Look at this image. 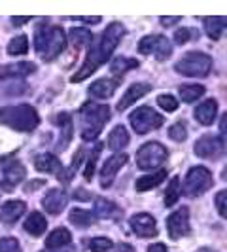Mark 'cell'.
Wrapping results in <instances>:
<instances>
[{
	"mask_svg": "<svg viewBox=\"0 0 227 252\" xmlns=\"http://www.w3.org/2000/svg\"><path fill=\"white\" fill-rule=\"evenodd\" d=\"M123 34H125V27L121 25V23H110V25L106 27V31L102 32V36L99 38V40H95V44H93L91 50L87 51V57L84 59L82 68L72 76V82H74V84L84 82V80L89 78L99 66H102L106 61H110L114 50L117 48V44H119V40L123 38Z\"/></svg>",
	"mask_w": 227,
	"mask_h": 252,
	"instance_id": "cell-1",
	"label": "cell"
},
{
	"mask_svg": "<svg viewBox=\"0 0 227 252\" xmlns=\"http://www.w3.org/2000/svg\"><path fill=\"white\" fill-rule=\"evenodd\" d=\"M66 46V34L61 27L44 25L34 32V50L42 61H53Z\"/></svg>",
	"mask_w": 227,
	"mask_h": 252,
	"instance_id": "cell-2",
	"label": "cell"
},
{
	"mask_svg": "<svg viewBox=\"0 0 227 252\" xmlns=\"http://www.w3.org/2000/svg\"><path fill=\"white\" fill-rule=\"evenodd\" d=\"M82 139L95 140L110 120V106L99 102H85L82 106Z\"/></svg>",
	"mask_w": 227,
	"mask_h": 252,
	"instance_id": "cell-3",
	"label": "cell"
},
{
	"mask_svg": "<svg viewBox=\"0 0 227 252\" xmlns=\"http://www.w3.org/2000/svg\"><path fill=\"white\" fill-rule=\"evenodd\" d=\"M0 122L15 131H34L40 124V116L30 104H12L0 110Z\"/></svg>",
	"mask_w": 227,
	"mask_h": 252,
	"instance_id": "cell-4",
	"label": "cell"
},
{
	"mask_svg": "<svg viewBox=\"0 0 227 252\" xmlns=\"http://www.w3.org/2000/svg\"><path fill=\"white\" fill-rule=\"evenodd\" d=\"M210 68H212L210 55L201 53V51H189L174 64V70L178 74L193 76V78H204L210 72Z\"/></svg>",
	"mask_w": 227,
	"mask_h": 252,
	"instance_id": "cell-5",
	"label": "cell"
},
{
	"mask_svg": "<svg viewBox=\"0 0 227 252\" xmlns=\"http://www.w3.org/2000/svg\"><path fill=\"white\" fill-rule=\"evenodd\" d=\"M212 184H214V180H212L210 171L197 165V167H191L188 171L186 182L182 186V191L188 197H199L201 193H204V191H208V189L212 188Z\"/></svg>",
	"mask_w": 227,
	"mask_h": 252,
	"instance_id": "cell-6",
	"label": "cell"
},
{
	"mask_svg": "<svg viewBox=\"0 0 227 252\" xmlns=\"http://www.w3.org/2000/svg\"><path fill=\"white\" fill-rule=\"evenodd\" d=\"M167 158H169V152L163 144L146 142L137 152V165L142 171H151V169H159L167 161Z\"/></svg>",
	"mask_w": 227,
	"mask_h": 252,
	"instance_id": "cell-7",
	"label": "cell"
},
{
	"mask_svg": "<svg viewBox=\"0 0 227 252\" xmlns=\"http://www.w3.org/2000/svg\"><path fill=\"white\" fill-rule=\"evenodd\" d=\"M129 122H131V127L135 129V133L146 135V133H150V131L159 129V127L163 126L165 120L161 114L155 112L150 106H140V108H137L135 112L131 114Z\"/></svg>",
	"mask_w": 227,
	"mask_h": 252,
	"instance_id": "cell-8",
	"label": "cell"
},
{
	"mask_svg": "<svg viewBox=\"0 0 227 252\" xmlns=\"http://www.w3.org/2000/svg\"><path fill=\"white\" fill-rule=\"evenodd\" d=\"M139 53L155 55L157 61H165V59L170 57L172 46H170V40L163 34H150V36H144L139 42Z\"/></svg>",
	"mask_w": 227,
	"mask_h": 252,
	"instance_id": "cell-9",
	"label": "cell"
},
{
	"mask_svg": "<svg viewBox=\"0 0 227 252\" xmlns=\"http://www.w3.org/2000/svg\"><path fill=\"white\" fill-rule=\"evenodd\" d=\"M167 229L170 239H182L189 233V209L180 207L167 218Z\"/></svg>",
	"mask_w": 227,
	"mask_h": 252,
	"instance_id": "cell-10",
	"label": "cell"
},
{
	"mask_svg": "<svg viewBox=\"0 0 227 252\" xmlns=\"http://www.w3.org/2000/svg\"><path fill=\"white\" fill-rule=\"evenodd\" d=\"M193 150H195V156H199V158L218 159L224 154V142L218 140L216 137H212V135H204V137H201L195 142Z\"/></svg>",
	"mask_w": 227,
	"mask_h": 252,
	"instance_id": "cell-11",
	"label": "cell"
},
{
	"mask_svg": "<svg viewBox=\"0 0 227 252\" xmlns=\"http://www.w3.org/2000/svg\"><path fill=\"white\" fill-rule=\"evenodd\" d=\"M25 175H27L25 167L19 163V161L6 163L4 169H2V189L4 191H13V189L23 182Z\"/></svg>",
	"mask_w": 227,
	"mask_h": 252,
	"instance_id": "cell-12",
	"label": "cell"
},
{
	"mask_svg": "<svg viewBox=\"0 0 227 252\" xmlns=\"http://www.w3.org/2000/svg\"><path fill=\"white\" fill-rule=\"evenodd\" d=\"M129 161L127 154H114L112 158H108L101 169V184L102 188H110L114 177L119 173V169Z\"/></svg>",
	"mask_w": 227,
	"mask_h": 252,
	"instance_id": "cell-13",
	"label": "cell"
},
{
	"mask_svg": "<svg viewBox=\"0 0 227 252\" xmlns=\"http://www.w3.org/2000/svg\"><path fill=\"white\" fill-rule=\"evenodd\" d=\"M131 229H133L139 237H144V239L155 237L157 231H159L155 220H153V216L146 215V213H140V215H135L131 218Z\"/></svg>",
	"mask_w": 227,
	"mask_h": 252,
	"instance_id": "cell-14",
	"label": "cell"
},
{
	"mask_svg": "<svg viewBox=\"0 0 227 252\" xmlns=\"http://www.w3.org/2000/svg\"><path fill=\"white\" fill-rule=\"evenodd\" d=\"M66 203H68V195H66L61 188H53L44 195V199H42V207H44L50 215L57 216V215H61V213H63V209L66 207Z\"/></svg>",
	"mask_w": 227,
	"mask_h": 252,
	"instance_id": "cell-15",
	"label": "cell"
},
{
	"mask_svg": "<svg viewBox=\"0 0 227 252\" xmlns=\"http://www.w3.org/2000/svg\"><path fill=\"white\" fill-rule=\"evenodd\" d=\"M27 211V203L25 201H8L2 205V209H0V222L2 224H8V226H12L15 224L21 216L25 215Z\"/></svg>",
	"mask_w": 227,
	"mask_h": 252,
	"instance_id": "cell-16",
	"label": "cell"
},
{
	"mask_svg": "<svg viewBox=\"0 0 227 252\" xmlns=\"http://www.w3.org/2000/svg\"><path fill=\"white\" fill-rule=\"evenodd\" d=\"M119 86V80H114V78H101L97 82H93L89 86V95L95 97V99H108L112 97L114 91Z\"/></svg>",
	"mask_w": 227,
	"mask_h": 252,
	"instance_id": "cell-17",
	"label": "cell"
},
{
	"mask_svg": "<svg viewBox=\"0 0 227 252\" xmlns=\"http://www.w3.org/2000/svg\"><path fill=\"white\" fill-rule=\"evenodd\" d=\"M150 86L148 84H133L131 88L127 89V93L119 99V102H117V110L119 112H123V110H127L131 104H135V102L139 101V99H142L144 95H148L150 93Z\"/></svg>",
	"mask_w": 227,
	"mask_h": 252,
	"instance_id": "cell-18",
	"label": "cell"
},
{
	"mask_svg": "<svg viewBox=\"0 0 227 252\" xmlns=\"http://www.w3.org/2000/svg\"><path fill=\"white\" fill-rule=\"evenodd\" d=\"M36 70V64L28 63V61H21V63H13L6 64V66H0V78H23L27 74H32Z\"/></svg>",
	"mask_w": 227,
	"mask_h": 252,
	"instance_id": "cell-19",
	"label": "cell"
},
{
	"mask_svg": "<svg viewBox=\"0 0 227 252\" xmlns=\"http://www.w3.org/2000/svg\"><path fill=\"white\" fill-rule=\"evenodd\" d=\"M93 209H95V216L104 218V220L119 218V215H121L119 207L114 201H110V199H106V197H97L95 203H93Z\"/></svg>",
	"mask_w": 227,
	"mask_h": 252,
	"instance_id": "cell-20",
	"label": "cell"
},
{
	"mask_svg": "<svg viewBox=\"0 0 227 252\" xmlns=\"http://www.w3.org/2000/svg\"><path fill=\"white\" fill-rule=\"evenodd\" d=\"M216 114H218V102L214 99H206L195 108V118L202 126H210L216 120Z\"/></svg>",
	"mask_w": 227,
	"mask_h": 252,
	"instance_id": "cell-21",
	"label": "cell"
},
{
	"mask_svg": "<svg viewBox=\"0 0 227 252\" xmlns=\"http://www.w3.org/2000/svg\"><path fill=\"white\" fill-rule=\"evenodd\" d=\"M34 165H36L38 171L50 173V175H53V173L59 175L63 171V165H61V161L53 154H40L36 159H34Z\"/></svg>",
	"mask_w": 227,
	"mask_h": 252,
	"instance_id": "cell-22",
	"label": "cell"
},
{
	"mask_svg": "<svg viewBox=\"0 0 227 252\" xmlns=\"http://www.w3.org/2000/svg\"><path fill=\"white\" fill-rule=\"evenodd\" d=\"M204 31L212 40H220L226 31V17L224 15H208L204 17Z\"/></svg>",
	"mask_w": 227,
	"mask_h": 252,
	"instance_id": "cell-23",
	"label": "cell"
},
{
	"mask_svg": "<svg viewBox=\"0 0 227 252\" xmlns=\"http://www.w3.org/2000/svg\"><path fill=\"white\" fill-rule=\"evenodd\" d=\"M59 129H61V142H59V150H63L66 148L68 144H70V140H72V120H70V116L66 112H61L57 116V122H55Z\"/></svg>",
	"mask_w": 227,
	"mask_h": 252,
	"instance_id": "cell-24",
	"label": "cell"
},
{
	"mask_svg": "<svg viewBox=\"0 0 227 252\" xmlns=\"http://www.w3.org/2000/svg\"><path fill=\"white\" fill-rule=\"evenodd\" d=\"M70 241H72V233L66 227H57V229H53V233L48 235L46 245H48V249H61V247H68Z\"/></svg>",
	"mask_w": 227,
	"mask_h": 252,
	"instance_id": "cell-25",
	"label": "cell"
},
{
	"mask_svg": "<svg viewBox=\"0 0 227 252\" xmlns=\"http://www.w3.org/2000/svg\"><path fill=\"white\" fill-rule=\"evenodd\" d=\"M129 144V133L123 126L114 127V131L108 137V146L112 148L114 152H121Z\"/></svg>",
	"mask_w": 227,
	"mask_h": 252,
	"instance_id": "cell-26",
	"label": "cell"
},
{
	"mask_svg": "<svg viewBox=\"0 0 227 252\" xmlns=\"http://www.w3.org/2000/svg\"><path fill=\"white\" fill-rule=\"evenodd\" d=\"M165 178H167V171H157L153 175H146V177L139 178L137 184H135V188L139 189V191H148V189L157 188Z\"/></svg>",
	"mask_w": 227,
	"mask_h": 252,
	"instance_id": "cell-27",
	"label": "cell"
},
{
	"mask_svg": "<svg viewBox=\"0 0 227 252\" xmlns=\"http://www.w3.org/2000/svg\"><path fill=\"white\" fill-rule=\"evenodd\" d=\"M46 227H48V222H46V218L40 215V213H32L25 220V229L30 235H34V237L42 235L46 231Z\"/></svg>",
	"mask_w": 227,
	"mask_h": 252,
	"instance_id": "cell-28",
	"label": "cell"
},
{
	"mask_svg": "<svg viewBox=\"0 0 227 252\" xmlns=\"http://www.w3.org/2000/svg\"><path fill=\"white\" fill-rule=\"evenodd\" d=\"M68 40L74 44L76 48H82V46H87L93 40V36H91V31L85 27H72L68 31Z\"/></svg>",
	"mask_w": 227,
	"mask_h": 252,
	"instance_id": "cell-29",
	"label": "cell"
},
{
	"mask_svg": "<svg viewBox=\"0 0 227 252\" xmlns=\"http://www.w3.org/2000/svg\"><path fill=\"white\" fill-rule=\"evenodd\" d=\"M0 89H2V95H6V97H17V95L27 93L28 86L23 82V78H12L8 84H2Z\"/></svg>",
	"mask_w": 227,
	"mask_h": 252,
	"instance_id": "cell-30",
	"label": "cell"
},
{
	"mask_svg": "<svg viewBox=\"0 0 227 252\" xmlns=\"http://www.w3.org/2000/svg\"><path fill=\"white\" fill-rule=\"evenodd\" d=\"M204 95V88L199 84H186L180 86V99L184 102H195Z\"/></svg>",
	"mask_w": 227,
	"mask_h": 252,
	"instance_id": "cell-31",
	"label": "cell"
},
{
	"mask_svg": "<svg viewBox=\"0 0 227 252\" xmlns=\"http://www.w3.org/2000/svg\"><path fill=\"white\" fill-rule=\"evenodd\" d=\"M68 220H70V224H74V226H78V227H87L95 222V216H93V213H89V211L72 209V211L68 213Z\"/></svg>",
	"mask_w": 227,
	"mask_h": 252,
	"instance_id": "cell-32",
	"label": "cell"
},
{
	"mask_svg": "<svg viewBox=\"0 0 227 252\" xmlns=\"http://www.w3.org/2000/svg\"><path fill=\"white\" fill-rule=\"evenodd\" d=\"M137 66H139V61H137V59L115 57L112 63H110V70H112L114 76H121V74H125L127 70H131V68H137Z\"/></svg>",
	"mask_w": 227,
	"mask_h": 252,
	"instance_id": "cell-33",
	"label": "cell"
},
{
	"mask_svg": "<svg viewBox=\"0 0 227 252\" xmlns=\"http://www.w3.org/2000/svg\"><path fill=\"white\" fill-rule=\"evenodd\" d=\"M27 51H28V38L25 34H19L10 40V44H8L10 55H25Z\"/></svg>",
	"mask_w": 227,
	"mask_h": 252,
	"instance_id": "cell-34",
	"label": "cell"
},
{
	"mask_svg": "<svg viewBox=\"0 0 227 252\" xmlns=\"http://www.w3.org/2000/svg\"><path fill=\"white\" fill-rule=\"evenodd\" d=\"M178 197H180V180H178V177H174L169 182L167 191H165V205L167 207H172L178 201Z\"/></svg>",
	"mask_w": 227,
	"mask_h": 252,
	"instance_id": "cell-35",
	"label": "cell"
},
{
	"mask_svg": "<svg viewBox=\"0 0 227 252\" xmlns=\"http://www.w3.org/2000/svg\"><path fill=\"white\" fill-rule=\"evenodd\" d=\"M114 247V243L108 237H95L89 243V249L91 252H108Z\"/></svg>",
	"mask_w": 227,
	"mask_h": 252,
	"instance_id": "cell-36",
	"label": "cell"
},
{
	"mask_svg": "<svg viewBox=\"0 0 227 252\" xmlns=\"http://www.w3.org/2000/svg\"><path fill=\"white\" fill-rule=\"evenodd\" d=\"M101 150H102V144L99 142V144L93 148V152H91V158H89L87 167H85V178H87V180L93 178V173H95V163H97V158L101 156Z\"/></svg>",
	"mask_w": 227,
	"mask_h": 252,
	"instance_id": "cell-37",
	"label": "cell"
},
{
	"mask_svg": "<svg viewBox=\"0 0 227 252\" xmlns=\"http://www.w3.org/2000/svg\"><path fill=\"white\" fill-rule=\"evenodd\" d=\"M157 104L163 108L165 112H174V110H178V101L172 95H161V97H157Z\"/></svg>",
	"mask_w": 227,
	"mask_h": 252,
	"instance_id": "cell-38",
	"label": "cell"
},
{
	"mask_svg": "<svg viewBox=\"0 0 227 252\" xmlns=\"http://www.w3.org/2000/svg\"><path fill=\"white\" fill-rule=\"evenodd\" d=\"M169 137L172 140H176V142H184L186 137H188V131H186V126L184 124H174V126L169 129Z\"/></svg>",
	"mask_w": 227,
	"mask_h": 252,
	"instance_id": "cell-39",
	"label": "cell"
},
{
	"mask_svg": "<svg viewBox=\"0 0 227 252\" xmlns=\"http://www.w3.org/2000/svg\"><path fill=\"white\" fill-rule=\"evenodd\" d=\"M0 252H21V245L15 237H2L0 239Z\"/></svg>",
	"mask_w": 227,
	"mask_h": 252,
	"instance_id": "cell-40",
	"label": "cell"
},
{
	"mask_svg": "<svg viewBox=\"0 0 227 252\" xmlns=\"http://www.w3.org/2000/svg\"><path fill=\"white\" fill-rule=\"evenodd\" d=\"M226 197H227V191L222 189L218 195H216V207H218V213L226 218L227 216V209H226Z\"/></svg>",
	"mask_w": 227,
	"mask_h": 252,
	"instance_id": "cell-41",
	"label": "cell"
},
{
	"mask_svg": "<svg viewBox=\"0 0 227 252\" xmlns=\"http://www.w3.org/2000/svg\"><path fill=\"white\" fill-rule=\"evenodd\" d=\"M189 38H191V31L189 29H178L174 32V42L176 44H186Z\"/></svg>",
	"mask_w": 227,
	"mask_h": 252,
	"instance_id": "cell-42",
	"label": "cell"
},
{
	"mask_svg": "<svg viewBox=\"0 0 227 252\" xmlns=\"http://www.w3.org/2000/svg\"><path fill=\"white\" fill-rule=\"evenodd\" d=\"M74 199H78V201H89L91 199V191H87V189H76L74 191Z\"/></svg>",
	"mask_w": 227,
	"mask_h": 252,
	"instance_id": "cell-43",
	"label": "cell"
},
{
	"mask_svg": "<svg viewBox=\"0 0 227 252\" xmlns=\"http://www.w3.org/2000/svg\"><path fill=\"white\" fill-rule=\"evenodd\" d=\"M74 19L84 21V23H101V15H97V17H82V15H76Z\"/></svg>",
	"mask_w": 227,
	"mask_h": 252,
	"instance_id": "cell-44",
	"label": "cell"
},
{
	"mask_svg": "<svg viewBox=\"0 0 227 252\" xmlns=\"http://www.w3.org/2000/svg\"><path fill=\"white\" fill-rule=\"evenodd\" d=\"M178 21H180V15H174V17H161V23H163L165 27L174 25V23H178Z\"/></svg>",
	"mask_w": 227,
	"mask_h": 252,
	"instance_id": "cell-45",
	"label": "cell"
},
{
	"mask_svg": "<svg viewBox=\"0 0 227 252\" xmlns=\"http://www.w3.org/2000/svg\"><path fill=\"white\" fill-rule=\"evenodd\" d=\"M148 252H167V247L161 245V243H155V245H151L150 249H148Z\"/></svg>",
	"mask_w": 227,
	"mask_h": 252,
	"instance_id": "cell-46",
	"label": "cell"
},
{
	"mask_svg": "<svg viewBox=\"0 0 227 252\" xmlns=\"http://www.w3.org/2000/svg\"><path fill=\"white\" fill-rule=\"evenodd\" d=\"M42 252H76V251L68 245V247H61V249H46V251Z\"/></svg>",
	"mask_w": 227,
	"mask_h": 252,
	"instance_id": "cell-47",
	"label": "cell"
},
{
	"mask_svg": "<svg viewBox=\"0 0 227 252\" xmlns=\"http://www.w3.org/2000/svg\"><path fill=\"white\" fill-rule=\"evenodd\" d=\"M46 184V180H32V184L30 186H27V189L30 191V189H36V188H42Z\"/></svg>",
	"mask_w": 227,
	"mask_h": 252,
	"instance_id": "cell-48",
	"label": "cell"
},
{
	"mask_svg": "<svg viewBox=\"0 0 227 252\" xmlns=\"http://www.w3.org/2000/svg\"><path fill=\"white\" fill-rule=\"evenodd\" d=\"M117 252H135V249H133L131 245L123 243V245H119V247H117Z\"/></svg>",
	"mask_w": 227,
	"mask_h": 252,
	"instance_id": "cell-49",
	"label": "cell"
},
{
	"mask_svg": "<svg viewBox=\"0 0 227 252\" xmlns=\"http://www.w3.org/2000/svg\"><path fill=\"white\" fill-rule=\"evenodd\" d=\"M28 19H30V17H13L12 23H13V25H21V23H27Z\"/></svg>",
	"mask_w": 227,
	"mask_h": 252,
	"instance_id": "cell-50",
	"label": "cell"
},
{
	"mask_svg": "<svg viewBox=\"0 0 227 252\" xmlns=\"http://www.w3.org/2000/svg\"><path fill=\"white\" fill-rule=\"evenodd\" d=\"M197 252H214V251H210V249H201V251H197Z\"/></svg>",
	"mask_w": 227,
	"mask_h": 252,
	"instance_id": "cell-51",
	"label": "cell"
}]
</instances>
